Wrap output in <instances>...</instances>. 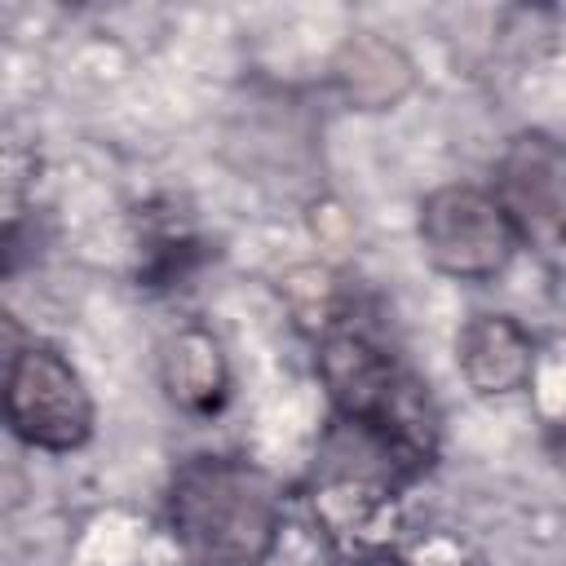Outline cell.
<instances>
[{"label": "cell", "mask_w": 566, "mask_h": 566, "mask_svg": "<svg viewBox=\"0 0 566 566\" xmlns=\"http://www.w3.org/2000/svg\"><path fill=\"white\" fill-rule=\"evenodd\" d=\"M168 526L190 566H265L279 539L274 482L248 460L195 455L172 473Z\"/></svg>", "instance_id": "cell-1"}, {"label": "cell", "mask_w": 566, "mask_h": 566, "mask_svg": "<svg viewBox=\"0 0 566 566\" xmlns=\"http://www.w3.org/2000/svg\"><path fill=\"white\" fill-rule=\"evenodd\" d=\"M4 420L35 451H75L93 433V398L62 349L31 340L9 354Z\"/></svg>", "instance_id": "cell-2"}, {"label": "cell", "mask_w": 566, "mask_h": 566, "mask_svg": "<svg viewBox=\"0 0 566 566\" xmlns=\"http://www.w3.org/2000/svg\"><path fill=\"white\" fill-rule=\"evenodd\" d=\"M420 243L433 270L464 283L495 279L517 252V234L504 208L495 203L491 190H478V186L433 190L420 203Z\"/></svg>", "instance_id": "cell-3"}, {"label": "cell", "mask_w": 566, "mask_h": 566, "mask_svg": "<svg viewBox=\"0 0 566 566\" xmlns=\"http://www.w3.org/2000/svg\"><path fill=\"white\" fill-rule=\"evenodd\" d=\"M495 203L504 208L517 243H566V142L548 133H517L495 159Z\"/></svg>", "instance_id": "cell-4"}, {"label": "cell", "mask_w": 566, "mask_h": 566, "mask_svg": "<svg viewBox=\"0 0 566 566\" xmlns=\"http://www.w3.org/2000/svg\"><path fill=\"white\" fill-rule=\"evenodd\" d=\"M455 358L478 394H513L535 371V340L509 314H478L460 327Z\"/></svg>", "instance_id": "cell-5"}, {"label": "cell", "mask_w": 566, "mask_h": 566, "mask_svg": "<svg viewBox=\"0 0 566 566\" xmlns=\"http://www.w3.org/2000/svg\"><path fill=\"white\" fill-rule=\"evenodd\" d=\"M336 80L349 102L380 111V106H394L411 88V62L402 57L398 44H389L380 35H358L340 49Z\"/></svg>", "instance_id": "cell-6"}, {"label": "cell", "mask_w": 566, "mask_h": 566, "mask_svg": "<svg viewBox=\"0 0 566 566\" xmlns=\"http://www.w3.org/2000/svg\"><path fill=\"white\" fill-rule=\"evenodd\" d=\"M164 389L186 411H212L226 398V363L208 332L186 327L164 345Z\"/></svg>", "instance_id": "cell-7"}, {"label": "cell", "mask_w": 566, "mask_h": 566, "mask_svg": "<svg viewBox=\"0 0 566 566\" xmlns=\"http://www.w3.org/2000/svg\"><path fill=\"white\" fill-rule=\"evenodd\" d=\"M562 455H566V420H562Z\"/></svg>", "instance_id": "cell-8"}, {"label": "cell", "mask_w": 566, "mask_h": 566, "mask_svg": "<svg viewBox=\"0 0 566 566\" xmlns=\"http://www.w3.org/2000/svg\"><path fill=\"white\" fill-rule=\"evenodd\" d=\"M371 566H398V562H371Z\"/></svg>", "instance_id": "cell-9"}]
</instances>
